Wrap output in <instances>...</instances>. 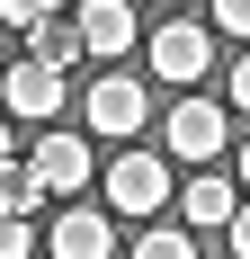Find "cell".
<instances>
[{"mask_svg":"<svg viewBox=\"0 0 250 259\" xmlns=\"http://www.w3.org/2000/svg\"><path fill=\"white\" fill-rule=\"evenodd\" d=\"M107 188V214H161L170 206V152H116L99 170Z\"/></svg>","mask_w":250,"mask_h":259,"instance_id":"1","label":"cell"},{"mask_svg":"<svg viewBox=\"0 0 250 259\" xmlns=\"http://www.w3.org/2000/svg\"><path fill=\"white\" fill-rule=\"evenodd\" d=\"M143 54H152V80L188 90V80H205V63H215V36H205L197 18H161V27L143 36Z\"/></svg>","mask_w":250,"mask_h":259,"instance_id":"2","label":"cell"},{"mask_svg":"<svg viewBox=\"0 0 250 259\" xmlns=\"http://www.w3.org/2000/svg\"><path fill=\"white\" fill-rule=\"evenodd\" d=\"M143 125H152V90H143V80H125V72H107L99 90H90V134H107V143H134Z\"/></svg>","mask_w":250,"mask_h":259,"instance_id":"3","label":"cell"},{"mask_svg":"<svg viewBox=\"0 0 250 259\" xmlns=\"http://www.w3.org/2000/svg\"><path fill=\"white\" fill-rule=\"evenodd\" d=\"M224 143H232V116L215 99H179L170 107V161H224Z\"/></svg>","mask_w":250,"mask_h":259,"instance_id":"4","label":"cell"},{"mask_svg":"<svg viewBox=\"0 0 250 259\" xmlns=\"http://www.w3.org/2000/svg\"><path fill=\"white\" fill-rule=\"evenodd\" d=\"M63 90H72V80H63V72H45L36 54L0 72V99H9V116H27V125H54V116H63Z\"/></svg>","mask_w":250,"mask_h":259,"instance_id":"5","label":"cell"},{"mask_svg":"<svg viewBox=\"0 0 250 259\" xmlns=\"http://www.w3.org/2000/svg\"><path fill=\"white\" fill-rule=\"evenodd\" d=\"M107 250H116V224L99 206H63L45 224V259H107Z\"/></svg>","mask_w":250,"mask_h":259,"instance_id":"6","label":"cell"},{"mask_svg":"<svg viewBox=\"0 0 250 259\" xmlns=\"http://www.w3.org/2000/svg\"><path fill=\"white\" fill-rule=\"evenodd\" d=\"M36 179L54 188V197H80V188L99 179V152H90V143H80V134H45V143H36Z\"/></svg>","mask_w":250,"mask_h":259,"instance_id":"7","label":"cell"},{"mask_svg":"<svg viewBox=\"0 0 250 259\" xmlns=\"http://www.w3.org/2000/svg\"><path fill=\"white\" fill-rule=\"evenodd\" d=\"M232 214H241V197H232V179H215V170H197V179L179 188V224H197V233H224Z\"/></svg>","mask_w":250,"mask_h":259,"instance_id":"8","label":"cell"},{"mask_svg":"<svg viewBox=\"0 0 250 259\" xmlns=\"http://www.w3.org/2000/svg\"><path fill=\"white\" fill-rule=\"evenodd\" d=\"M27 54H36L45 72H63V80H72L80 63H90V36H80V18H45L36 36H27Z\"/></svg>","mask_w":250,"mask_h":259,"instance_id":"9","label":"cell"},{"mask_svg":"<svg viewBox=\"0 0 250 259\" xmlns=\"http://www.w3.org/2000/svg\"><path fill=\"white\" fill-rule=\"evenodd\" d=\"M80 36H90V54H125L143 27H134V0H90L80 9Z\"/></svg>","mask_w":250,"mask_h":259,"instance_id":"10","label":"cell"},{"mask_svg":"<svg viewBox=\"0 0 250 259\" xmlns=\"http://www.w3.org/2000/svg\"><path fill=\"white\" fill-rule=\"evenodd\" d=\"M45 206H54V188L36 179V161H9V170H0V214H18V224H36Z\"/></svg>","mask_w":250,"mask_h":259,"instance_id":"11","label":"cell"},{"mask_svg":"<svg viewBox=\"0 0 250 259\" xmlns=\"http://www.w3.org/2000/svg\"><path fill=\"white\" fill-rule=\"evenodd\" d=\"M45 18H63V0H0V27H18V36H36Z\"/></svg>","mask_w":250,"mask_h":259,"instance_id":"12","label":"cell"},{"mask_svg":"<svg viewBox=\"0 0 250 259\" xmlns=\"http://www.w3.org/2000/svg\"><path fill=\"white\" fill-rule=\"evenodd\" d=\"M134 259H197V241H188V233H143Z\"/></svg>","mask_w":250,"mask_h":259,"instance_id":"13","label":"cell"},{"mask_svg":"<svg viewBox=\"0 0 250 259\" xmlns=\"http://www.w3.org/2000/svg\"><path fill=\"white\" fill-rule=\"evenodd\" d=\"M36 250V224H18V214H0V259H27Z\"/></svg>","mask_w":250,"mask_h":259,"instance_id":"14","label":"cell"},{"mask_svg":"<svg viewBox=\"0 0 250 259\" xmlns=\"http://www.w3.org/2000/svg\"><path fill=\"white\" fill-rule=\"evenodd\" d=\"M205 9H215V27H224V36H250V0H205Z\"/></svg>","mask_w":250,"mask_h":259,"instance_id":"15","label":"cell"},{"mask_svg":"<svg viewBox=\"0 0 250 259\" xmlns=\"http://www.w3.org/2000/svg\"><path fill=\"white\" fill-rule=\"evenodd\" d=\"M224 241H232V259H250V206H241V214L224 224Z\"/></svg>","mask_w":250,"mask_h":259,"instance_id":"16","label":"cell"},{"mask_svg":"<svg viewBox=\"0 0 250 259\" xmlns=\"http://www.w3.org/2000/svg\"><path fill=\"white\" fill-rule=\"evenodd\" d=\"M232 107H241V116H250V54H241V63H232Z\"/></svg>","mask_w":250,"mask_h":259,"instance_id":"17","label":"cell"},{"mask_svg":"<svg viewBox=\"0 0 250 259\" xmlns=\"http://www.w3.org/2000/svg\"><path fill=\"white\" fill-rule=\"evenodd\" d=\"M0 170H9V125H0Z\"/></svg>","mask_w":250,"mask_h":259,"instance_id":"18","label":"cell"},{"mask_svg":"<svg viewBox=\"0 0 250 259\" xmlns=\"http://www.w3.org/2000/svg\"><path fill=\"white\" fill-rule=\"evenodd\" d=\"M241 188H250V143H241Z\"/></svg>","mask_w":250,"mask_h":259,"instance_id":"19","label":"cell"},{"mask_svg":"<svg viewBox=\"0 0 250 259\" xmlns=\"http://www.w3.org/2000/svg\"><path fill=\"white\" fill-rule=\"evenodd\" d=\"M152 9H179V0H152Z\"/></svg>","mask_w":250,"mask_h":259,"instance_id":"20","label":"cell"}]
</instances>
